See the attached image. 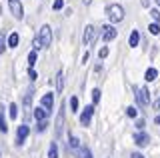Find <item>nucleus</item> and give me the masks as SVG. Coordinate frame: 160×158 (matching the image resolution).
I'll return each instance as SVG.
<instances>
[{
  "mask_svg": "<svg viewBox=\"0 0 160 158\" xmlns=\"http://www.w3.org/2000/svg\"><path fill=\"white\" fill-rule=\"evenodd\" d=\"M106 14H108L110 22H114V24L124 20V8L120 6V4H110V6L106 8Z\"/></svg>",
  "mask_w": 160,
  "mask_h": 158,
  "instance_id": "obj_1",
  "label": "nucleus"
},
{
  "mask_svg": "<svg viewBox=\"0 0 160 158\" xmlns=\"http://www.w3.org/2000/svg\"><path fill=\"white\" fill-rule=\"evenodd\" d=\"M98 36H100V30H96V26H92V24H88V26L84 28V36H82L84 46H92Z\"/></svg>",
  "mask_w": 160,
  "mask_h": 158,
  "instance_id": "obj_2",
  "label": "nucleus"
},
{
  "mask_svg": "<svg viewBox=\"0 0 160 158\" xmlns=\"http://www.w3.org/2000/svg\"><path fill=\"white\" fill-rule=\"evenodd\" d=\"M38 38H40V42H42V48L50 46V44H52V28H50L48 24H44L38 30Z\"/></svg>",
  "mask_w": 160,
  "mask_h": 158,
  "instance_id": "obj_3",
  "label": "nucleus"
},
{
  "mask_svg": "<svg viewBox=\"0 0 160 158\" xmlns=\"http://www.w3.org/2000/svg\"><path fill=\"white\" fill-rule=\"evenodd\" d=\"M134 92H136V102H138V106H148V104H150V92H148V88L140 86V88H134Z\"/></svg>",
  "mask_w": 160,
  "mask_h": 158,
  "instance_id": "obj_4",
  "label": "nucleus"
},
{
  "mask_svg": "<svg viewBox=\"0 0 160 158\" xmlns=\"http://www.w3.org/2000/svg\"><path fill=\"white\" fill-rule=\"evenodd\" d=\"M116 34H118V30L112 26V24H102V28H100V36H102L104 42L114 40V38H116Z\"/></svg>",
  "mask_w": 160,
  "mask_h": 158,
  "instance_id": "obj_5",
  "label": "nucleus"
},
{
  "mask_svg": "<svg viewBox=\"0 0 160 158\" xmlns=\"http://www.w3.org/2000/svg\"><path fill=\"white\" fill-rule=\"evenodd\" d=\"M8 6H10V12H12V16L16 18V20H22L24 16V6L20 0H8Z\"/></svg>",
  "mask_w": 160,
  "mask_h": 158,
  "instance_id": "obj_6",
  "label": "nucleus"
},
{
  "mask_svg": "<svg viewBox=\"0 0 160 158\" xmlns=\"http://www.w3.org/2000/svg\"><path fill=\"white\" fill-rule=\"evenodd\" d=\"M92 114H94V104L84 108V112L80 114V124H82V126H88L90 120H92Z\"/></svg>",
  "mask_w": 160,
  "mask_h": 158,
  "instance_id": "obj_7",
  "label": "nucleus"
},
{
  "mask_svg": "<svg viewBox=\"0 0 160 158\" xmlns=\"http://www.w3.org/2000/svg\"><path fill=\"white\" fill-rule=\"evenodd\" d=\"M148 142H150V136H148L144 130H138L136 134H134V144H136V146L142 148V146H146Z\"/></svg>",
  "mask_w": 160,
  "mask_h": 158,
  "instance_id": "obj_8",
  "label": "nucleus"
},
{
  "mask_svg": "<svg viewBox=\"0 0 160 158\" xmlns=\"http://www.w3.org/2000/svg\"><path fill=\"white\" fill-rule=\"evenodd\" d=\"M30 134V128L26 124H22V126H18V130H16V144H22L24 140H26V136Z\"/></svg>",
  "mask_w": 160,
  "mask_h": 158,
  "instance_id": "obj_9",
  "label": "nucleus"
},
{
  "mask_svg": "<svg viewBox=\"0 0 160 158\" xmlns=\"http://www.w3.org/2000/svg\"><path fill=\"white\" fill-rule=\"evenodd\" d=\"M48 112L50 110H46V108H34V118H36V120L40 122V120H46V118H48Z\"/></svg>",
  "mask_w": 160,
  "mask_h": 158,
  "instance_id": "obj_10",
  "label": "nucleus"
},
{
  "mask_svg": "<svg viewBox=\"0 0 160 158\" xmlns=\"http://www.w3.org/2000/svg\"><path fill=\"white\" fill-rule=\"evenodd\" d=\"M40 102H42V106L46 108V110H50V108L54 106V96L48 92V94H44V96H42V100H40Z\"/></svg>",
  "mask_w": 160,
  "mask_h": 158,
  "instance_id": "obj_11",
  "label": "nucleus"
},
{
  "mask_svg": "<svg viewBox=\"0 0 160 158\" xmlns=\"http://www.w3.org/2000/svg\"><path fill=\"white\" fill-rule=\"evenodd\" d=\"M156 76H158V70H156V68H152V66L144 72V80H146V82H154V80H156Z\"/></svg>",
  "mask_w": 160,
  "mask_h": 158,
  "instance_id": "obj_12",
  "label": "nucleus"
},
{
  "mask_svg": "<svg viewBox=\"0 0 160 158\" xmlns=\"http://www.w3.org/2000/svg\"><path fill=\"white\" fill-rule=\"evenodd\" d=\"M62 90H64V70H58V74H56V92L60 94Z\"/></svg>",
  "mask_w": 160,
  "mask_h": 158,
  "instance_id": "obj_13",
  "label": "nucleus"
},
{
  "mask_svg": "<svg viewBox=\"0 0 160 158\" xmlns=\"http://www.w3.org/2000/svg\"><path fill=\"white\" fill-rule=\"evenodd\" d=\"M138 42H140V34H138V30H132V32H130V36H128V44L132 48H136Z\"/></svg>",
  "mask_w": 160,
  "mask_h": 158,
  "instance_id": "obj_14",
  "label": "nucleus"
},
{
  "mask_svg": "<svg viewBox=\"0 0 160 158\" xmlns=\"http://www.w3.org/2000/svg\"><path fill=\"white\" fill-rule=\"evenodd\" d=\"M18 42H20L18 32H12V34L8 36V46H10V48H16V46H18Z\"/></svg>",
  "mask_w": 160,
  "mask_h": 158,
  "instance_id": "obj_15",
  "label": "nucleus"
},
{
  "mask_svg": "<svg viewBox=\"0 0 160 158\" xmlns=\"http://www.w3.org/2000/svg\"><path fill=\"white\" fill-rule=\"evenodd\" d=\"M62 120H64V104L60 108L58 112V120H56V134H60V130H62Z\"/></svg>",
  "mask_w": 160,
  "mask_h": 158,
  "instance_id": "obj_16",
  "label": "nucleus"
},
{
  "mask_svg": "<svg viewBox=\"0 0 160 158\" xmlns=\"http://www.w3.org/2000/svg\"><path fill=\"white\" fill-rule=\"evenodd\" d=\"M76 158H92V152H90V148H80V150H76Z\"/></svg>",
  "mask_w": 160,
  "mask_h": 158,
  "instance_id": "obj_17",
  "label": "nucleus"
},
{
  "mask_svg": "<svg viewBox=\"0 0 160 158\" xmlns=\"http://www.w3.org/2000/svg\"><path fill=\"white\" fill-rule=\"evenodd\" d=\"M68 146L72 148L74 152H76V150H80V148H82V146H80V140H78L76 136H70V140H68Z\"/></svg>",
  "mask_w": 160,
  "mask_h": 158,
  "instance_id": "obj_18",
  "label": "nucleus"
},
{
  "mask_svg": "<svg viewBox=\"0 0 160 158\" xmlns=\"http://www.w3.org/2000/svg\"><path fill=\"white\" fill-rule=\"evenodd\" d=\"M48 158H58V144L56 142H52L48 148Z\"/></svg>",
  "mask_w": 160,
  "mask_h": 158,
  "instance_id": "obj_19",
  "label": "nucleus"
},
{
  "mask_svg": "<svg viewBox=\"0 0 160 158\" xmlns=\"http://www.w3.org/2000/svg\"><path fill=\"white\" fill-rule=\"evenodd\" d=\"M148 30H150V34H152V36H158V34H160V24H158V22H152V24L148 26Z\"/></svg>",
  "mask_w": 160,
  "mask_h": 158,
  "instance_id": "obj_20",
  "label": "nucleus"
},
{
  "mask_svg": "<svg viewBox=\"0 0 160 158\" xmlns=\"http://www.w3.org/2000/svg\"><path fill=\"white\" fill-rule=\"evenodd\" d=\"M4 48H6V32H0V54L4 52Z\"/></svg>",
  "mask_w": 160,
  "mask_h": 158,
  "instance_id": "obj_21",
  "label": "nucleus"
},
{
  "mask_svg": "<svg viewBox=\"0 0 160 158\" xmlns=\"http://www.w3.org/2000/svg\"><path fill=\"white\" fill-rule=\"evenodd\" d=\"M8 112H10V118H18V106L14 104V102L8 106Z\"/></svg>",
  "mask_w": 160,
  "mask_h": 158,
  "instance_id": "obj_22",
  "label": "nucleus"
},
{
  "mask_svg": "<svg viewBox=\"0 0 160 158\" xmlns=\"http://www.w3.org/2000/svg\"><path fill=\"white\" fill-rule=\"evenodd\" d=\"M70 112H78V98L76 96L70 98Z\"/></svg>",
  "mask_w": 160,
  "mask_h": 158,
  "instance_id": "obj_23",
  "label": "nucleus"
},
{
  "mask_svg": "<svg viewBox=\"0 0 160 158\" xmlns=\"http://www.w3.org/2000/svg\"><path fill=\"white\" fill-rule=\"evenodd\" d=\"M28 64H30V68H34V64H36V50H32L28 54Z\"/></svg>",
  "mask_w": 160,
  "mask_h": 158,
  "instance_id": "obj_24",
  "label": "nucleus"
},
{
  "mask_svg": "<svg viewBox=\"0 0 160 158\" xmlns=\"http://www.w3.org/2000/svg\"><path fill=\"white\" fill-rule=\"evenodd\" d=\"M126 116H130V118H136V116H138V110H136L134 106H128V108H126Z\"/></svg>",
  "mask_w": 160,
  "mask_h": 158,
  "instance_id": "obj_25",
  "label": "nucleus"
},
{
  "mask_svg": "<svg viewBox=\"0 0 160 158\" xmlns=\"http://www.w3.org/2000/svg\"><path fill=\"white\" fill-rule=\"evenodd\" d=\"M92 102H94V104L100 102V88H94V90H92Z\"/></svg>",
  "mask_w": 160,
  "mask_h": 158,
  "instance_id": "obj_26",
  "label": "nucleus"
},
{
  "mask_svg": "<svg viewBox=\"0 0 160 158\" xmlns=\"http://www.w3.org/2000/svg\"><path fill=\"white\" fill-rule=\"evenodd\" d=\"M0 132H8V126H6V120H4L2 112H0Z\"/></svg>",
  "mask_w": 160,
  "mask_h": 158,
  "instance_id": "obj_27",
  "label": "nucleus"
},
{
  "mask_svg": "<svg viewBox=\"0 0 160 158\" xmlns=\"http://www.w3.org/2000/svg\"><path fill=\"white\" fill-rule=\"evenodd\" d=\"M150 16H152V20H154V22H158V24H160V12L156 10V8H152V10H150Z\"/></svg>",
  "mask_w": 160,
  "mask_h": 158,
  "instance_id": "obj_28",
  "label": "nucleus"
},
{
  "mask_svg": "<svg viewBox=\"0 0 160 158\" xmlns=\"http://www.w3.org/2000/svg\"><path fill=\"white\" fill-rule=\"evenodd\" d=\"M46 128H48V120H40L38 126H36V130H38V132H44Z\"/></svg>",
  "mask_w": 160,
  "mask_h": 158,
  "instance_id": "obj_29",
  "label": "nucleus"
},
{
  "mask_svg": "<svg viewBox=\"0 0 160 158\" xmlns=\"http://www.w3.org/2000/svg\"><path fill=\"white\" fill-rule=\"evenodd\" d=\"M106 56H108V48H106V46H102V48L98 50V58H100V60H104Z\"/></svg>",
  "mask_w": 160,
  "mask_h": 158,
  "instance_id": "obj_30",
  "label": "nucleus"
},
{
  "mask_svg": "<svg viewBox=\"0 0 160 158\" xmlns=\"http://www.w3.org/2000/svg\"><path fill=\"white\" fill-rule=\"evenodd\" d=\"M52 8H54V10H62V8H64V0H54Z\"/></svg>",
  "mask_w": 160,
  "mask_h": 158,
  "instance_id": "obj_31",
  "label": "nucleus"
},
{
  "mask_svg": "<svg viewBox=\"0 0 160 158\" xmlns=\"http://www.w3.org/2000/svg\"><path fill=\"white\" fill-rule=\"evenodd\" d=\"M30 102H32V92H28V94L24 96V106H30Z\"/></svg>",
  "mask_w": 160,
  "mask_h": 158,
  "instance_id": "obj_32",
  "label": "nucleus"
},
{
  "mask_svg": "<svg viewBox=\"0 0 160 158\" xmlns=\"http://www.w3.org/2000/svg\"><path fill=\"white\" fill-rule=\"evenodd\" d=\"M28 76L32 78V80H36V78H38V74H36V70H34V68H28Z\"/></svg>",
  "mask_w": 160,
  "mask_h": 158,
  "instance_id": "obj_33",
  "label": "nucleus"
},
{
  "mask_svg": "<svg viewBox=\"0 0 160 158\" xmlns=\"http://www.w3.org/2000/svg\"><path fill=\"white\" fill-rule=\"evenodd\" d=\"M144 126H146V124H144V120H138V122H136V128H138V130H142Z\"/></svg>",
  "mask_w": 160,
  "mask_h": 158,
  "instance_id": "obj_34",
  "label": "nucleus"
},
{
  "mask_svg": "<svg viewBox=\"0 0 160 158\" xmlns=\"http://www.w3.org/2000/svg\"><path fill=\"white\" fill-rule=\"evenodd\" d=\"M154 108H156V110H160V98H156V100H154V104H152Z\"/></svg>",
  "mask_w": 160,
  "mask_h": 158,
  "instance_id": "obj_35",
  "label": "nucleus"
},
{
  "mask_svg": "<svg viewBox=\"0 0 160 158\" xmlns=\"http://www.w3.org/2000/svg\"><path fill=\"white\" fill-rule=\"evenodd\" d=\"M88 58H90V54L86 52V54H84V56H82V62H84V64H86V62H88Z\"/></svg>",
  "mask_w": 160,
  "mask_h": 158,
  "instance_id": "obj_36",
  "label": "nucleus"
},
{
  "mask_svg": "<svg viewBox=\"0 0 160 158\" xmlns=\"http://www.w3.org/2000/svg\"><path fill=\"white\" fill-rule=\"evenodd\" d=\"M130 158H144V156H142V154H138V152H134V154L130 156Z\"/></svg>",
  "mask_w": 160,
  "mask_h": 158,
  "instance_id": "obj_37",
  "label": "nucleus"
},
{
  "mask_svg": "<svg viewBox=\"0 0 160 158\" xmlns=\"http://www.w3.org/2000/svg\"><path fill=\"white\" fill-rule=\"evenodd\" d=\"M140 4H142V6H148V0H140Z\"/></svg>",
  "mask_w": 160,
  "mask_h": 158,
  "instance_id": "obj_38",
  "label": "nucleus"
},
{
  "mask_svg": "<svg viewBox=\"0 0 160 158\" xmlns=\"http://www.w3.org/2000/svg\"><path fill=\"white\" fill-rule=\"evenodd\" d=\"M154 122H156V124H160V114H158L156 118H154Z\"/></svg>",
  "mask_w": 160,
  "mask_h": 158,
  "instance_id": "obj_39",
  "label": "nucleus"
},
{
  "mask_svg": "<svg viewBox=\"0 0 160 158\" xmlns=\"http://www.w3.org/2000/svg\"><path fill=\"white\" fill-rule=\"evenodd\" d=\"M82 2H84V4H86V6H88V4H90V2H92V0H82Z\"/></svg>",
  "mask_w": 160,
  "mask_h": 158,
  "instance_id": "obj_40",
  "label": "nucleus"
},
{
  "mask_svg": "<svg viewBox=\"0 0 160 158\" xmlns=\"http://www.w3.org/2000/svg\"><path fill=\"white\" fill-rule=\"evenodd\" d=\"M154 2H156V4H158V6H160V0H154Z\"/></svg>",
  "mask_w": 160,
  "mask_h": 158,
  "instance_id": "obj_41",
  "label": "nucleus"
},
{
  "mask_svg": "<svg viewBox=\"0 0 160 158\" xmlns=\"http://www.w3.org/2000/svg\"><path fill=\"white\" fill-rule=\"evenodd\" d=\"M0 158H2V154H0Z\"/></svg>",
  "mask_w": 160,
  "mask_h": 158,
  "instance_id": "obj_42",
  "label": "nucleus"
}]
</instances>
